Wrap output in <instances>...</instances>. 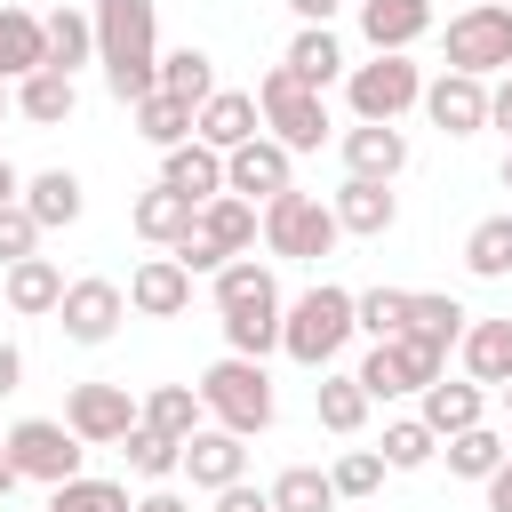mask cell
I'll list each match as a JSON object with an SVG mask.
<instances>
[{"mask_svg": "<svg viewBox=\"0 0 512 512\" xmlns=\"http://www.w3.org/2000/svg\"><path fill=\"white\" fill-rule=\"evenodd\" d=\"M8 112H16V80H0V120H8Z\"/></svg>", "mask_w": 512, "mask_h": 512, "instance_id": "obj_54", "label": "cell"}, {"mask_svg": "<svg viewBox=\"0 0 512 512\" xmlns=\"http://www.w3.org/2000/svg\"><path fill=\"white\" fill-rule=\"evenodd\" d=\"M368 408H376V400H368L360 376H328V368H320V384H312V416H320V432L352 440V432L368 424Z\"/></svg>", "mask_w": 512, "mask_h": 512, "instance_id": "obj_29", "label": "cell"}, {"mask_svg": "<svg viewBox=\"0 0 512 512\" xmlns=\"http://www.w3.org/2000/svg\"><path fill=\"white\" fill-rule=\"evenodd\" d=\"M288 176H296V152L280 136H248L240 152H224V192H240V200H272V192H288Z\"/></svg>", "mask_w": 512, "mask_h": 512, "instance_id": "obj_14", "label": "cell"}, {"mask_svg": "<svg viewBox=\"0 0 512 512\" xmlns=\"http://www.w3.org/2000/svg\"><path fill=\"white\" fill-rule=\"evenodd\" d=\"M328 208H336V224H344L352 240H384V232L400 224V200H392V184H376V176H344Z\"/></svg>", "mask_w": 512, "mask_h": 512, "instance_id": "obj_18", "label": "cell"}, {"mask_svg": "<svg viewBox=\"0 0 512 512\" xmlns=\"http://www.w3.org/2000/svg\"><path fill=\"white\" fill-rule=\"evenodd\" d=\"M464 272L472 280H504L512 272V216H480L464 232Z\"/></svg>", "mask_w": 512, "mask_h": 512, "instance_id": "obj_34", "label": "cell"}, {"mask_svg": "<svg viewBox=\"0 0 512 512\" xmlns=\"http://www.w3.org/2000/svg\"><path fill=\"white\" fill-rule=\"evenodd\" d=\"M216 512H272V488H248V480H232V488H216Z\"/></svg>", "mask_w": 512, "mask_h": 512, "instance_id": "obj_46", "label": "cell"}, {"mask_svg": "<svg viewBox=\"0 0 512 512\" xmlns=\"http://www.w3.org/2000/svg\"><path fill=\"white\" fill-rule=\"evenodd\" d=\"M256 232H264L256 200H240V192H216V200H200V224L176 240V256H184L192 272H224L240 248H256Z\"/></svg>", "mask_w": 512, "mask_h": 512, "instance_id": "obj_7", "label": "cell"}, {"mask_svg": "<svg viewBox=\"0 0 512 512\" xmlns=\"http://www.w3.org/2000/svg\"><path fill=\"white\" fill-rule=\"evenodd\" d=\"M296 80H312V88H328V80H344V40L328 32V24H304L296 40H288V56H280Z\"/></svg>", "mask_w": 512, "mask_h": 512, "instance_id": "obj_32", "label": "cell"}, {"mask_svg": "<svg viewBox=\"0 0 512 512\" xmlns=\"http://www.w3.org/2000/svg\"><path fill=\"white\" fill-rule=\"evenodd\" d=\"M128 224L152 240V248H176L192 224H200V200H184L176 184H152V192H136V208H128Z\"/></svg>", "mask_w": 512, "mask_h": 512, "instance_id": "obj_22", "label": "cell"}, {"mask_svg": "<svg viewBox=\"0 0 512 512\" xmlns=\"http://www.w3.org/2000/svg\"><path fill=\"white\" fill-rule=\"evenodd\" d=\"M192 304V264L168 248V256H144L136 272H128V312H144V320H176Z\"/></svg>", "mask_w": 512, "mask_h": 512, "instance_id": "obj_15", "label": "cell"}, {"mask_svg": "<svg viewBox=\"0 0 512 512\" xmlns=\"http://www.w3.org/2000/svg\"><path fill=\"white\" fill-rule=\"evenodd\" d=\"M216 320H224V344H232V352H248V360L280 352V320H288V304H280L272 264L232 256V264L216 272Z\"/></svg>", "mask_w": 512, "mask_h": 512, "instance_id": "obj_2", "label": "cell"}, {"mask_svg": "<svg viewBox=\"0 0 512 512\" xmlns=\"http://www.w3.org/2000/svg\"><path fill=\"white\" fill-rule=\"evenodd\" d=\"M8 392H24V352H16V344H0V400H8Z\"/></svg>", "mask_w": 512, "mask_h": 512, "instance_id": "obj_48", "label": "cell"}, {"mask_svg": "<svg viewBox=\"0 0 512 512\" xmlns=\"http://www.w3.org/2000/svg\"><path fill=\"white\" fill-rule=\"evenodd\" d=\"M432 456H440V432H432L424 416H392V424H384V464H392V472H424Z\"/></svg>", "mask_w": 512, "mask_h": 512, "instance_id": "obj_40", "label": "cell"}, {"mask_svg": "<svg viewBox=\"0 0 512 512\" xmlns=\"http://www.w3.org/2000/svg\"><path fill=\"white\" fill-rule=\"evenodd\" d=\"M456 352H464V376L472 384H496V392L512 384V320H472Z\"/></svg>", "mask_w": 512, "mask_h": 512, "instance_id": "obj_30", "label": "cell"}, {"mask_svg": "<svg viewBox=\"0 0 512 512\" xmlns=\"http://www.w3.org/2000/svg\"><path fill=\"white\" fill-rule=\"evenodd\" d=\"M272 512H336V480L320 464H288L272 480Z\"/></svg>", "mask_w": 512, "mask_h": 512, "instance_id": "obj_39", "label": "cell"}, {"mask_svg": "<svg viewBox=\"0 0 512 512\" xmlns=\"http://www.w3.org/2000/svg\"><path fill=\"white\" fill-rule=\"evenodd\" d=\"M488 128H504V136H512V72L488 88Z\"/></svg>", "mask_w": 512, "mask_h": 512, "instance_id": "obj_47", "label": "cell"}, {"mask_svg": "<svg viewBox=\"0 0 512 512\" xmlns=\"http://www.w3.org/2000/svg\"><path fill=\"white\" fill-rule=\"evenodd\" d=\"M256 104H264V128H272L288 152H320V144H328V96H320L312 80H296L288 64H272V72L256 80Z\"/></svg>", "mask_w": 512, "mask_h": 512, "instance_id": "obj_6", "label": "cell"}, {"mask_svg": "<svg viewBox=\"0 0 512 512\" xmlns=\"http://www.w3.org/2000/svg\"><path fill=\"white\" fill-rule=\"evenodd\" d=\"M432 32V0H360V40L384 56V48H416Z\"/></svg>", "mask_w": 512, "mask_h": 512, "instance_id": "obj_21", "label": "cell"}, {"mask_svg": "<svg viewBox=\"0 0 512 512\" xmlns=\"http://www.w3.org/2000/svg\"><path fill=\"white\" fill-rule=\"evenodd\" d=\"M136 416H144V400H128V384H72L64 392V424L88 448H120L136 432Z\"/></svg>", "mask_w": 512, "mask_h": 512, "instance_id": "obj_12", "label": "cell"}, {"mask_svg": "<svg viewBox=\"0 0 512 512\" xmlns=\"http://www.w3.org/2000/svg\"><path fill=\"white\" fill-rule=\"evenodd\" d=\"M96 64H104V88L120 104L152 96L160 88V0H96Z\"/></svg>", "mask_w": 512, "mask_h": 512, "instance_id": "obj_1", "label": "cell"}, {"mask_svg": "<svg viewBox=\"0 0 512 512\" xmlns=\"http://www.w3.org/2000/svg\"><path fill=\"white\" fill-rule=\"evenodd\" d=\"M8 200H24V176H16L8 160H0V208H8Z\"/></svg>", "mask_w": 512, "mask_h": 512, "instance_id": "obj_52", "label": "cell"}, {"mask_svg": "<svg viewBox=\"0 0 512 512\" xmlns=\"http://www.w3.org/2000/svg\"><path fill=\"white\" fill-rule=\"evenodd\" d=\"M440 448H448V472H456V480H488V472L504 464V448H512V440H496L488 424H464V432H448Z\"/></svg>", "mask_w": 512, "mask_h": 512, "instance_id": "obj_38", "label": "cell"}, {"mask_svg": "<svg viewBox=\"0 0 512 512\" xmlns=\"http://www.w3.org/2000/svg\"><path fill=\"white\" fill-rule=\"evenodd\" d=\"M184 472H192V488H232L240 472H248V448H240V432H224V424H200L192 440H184Z\"/></svg>", "mask_w": 512, "mask_h": 512, "instance_id": "obj_20", "label": "cell"}, {"mask_svg": "<svg viewBox=\"0 0 512 512\" xmlns=\"http://www.w3.org/2000/svg\"><path fill=\"white\" fill-rule=\"evenodd\" d=\"M424 120L440 136H480L488 128V80L480 72H440L424 80Z\"/></svg>", "mask_w": 512, "mask_h": 512, "instance_id": "obj_13", "label": "cell"}, {"mask_svg": "<svg viewBox=\"0 0 512 512\" xmlns=\"http://www.w3.org/2000/svg\"><path fill=\"white\" fill-rule=\"evenodd\" d=\"M160 88L184 96V104H208V96H216V56H208V48H168V56H160Z\"/></svg>", "mask_w": 512, "mask_h": 512, "instance_id": "obj_36", "label": "cell"}, {"mask_svg": "<svg viewBox=\"0 0 512 512\" xmlns=\"http://www.w3.org/2000/svg\"><path fill=\"white\" fill-rule=\"evenodd\" d=\"M408 304H416V288H360V296H352V312H360V328H368L376 344L408 328Z\"/></svg>", "mask_w": 512, "mask_h": 512, "instance_id": "obj_41", "label": "cell"}, {"mask_svg": "<svg viewBox=\"0 0 512 512\" xmlns=\"http://www.w3.org/2000/svg\"><path fill=\"white\" fill-rule=\"evenodd\" d=\"M128 112H136V136H144V144H160V152H176V144H192V128H200V104H184V96H168V88H152V96H136Z\"/></svg>", "mask_w": 512, "mask_h": 512, "instance_id": "obj_26", "label": "cell"}, {"mask_svg": "<svg viewBox=\"0 0 512 512\" xmlns=\"http://www.w3.org/2000/svg\"><path fill=\"white\" fill-rule=\"evenodd\" d=\"M24 208L40 216V232H64V224H80L88 192H80L72 168H40V176H24Z\"/></svg>", "mask_w": 512, "mask_h": 512, "instance_id": "obj_28", "label": "cell"}, {"mask_svg": "<svg viewBox=\"0 0 512 512\" xmlns=\"http://www.w3.org/2000/svg\"><path fill=\"white\" fill-rule=\"evenodd\" d=\"M448 72H512V8L480 0L464 16H448Z\"/></svg>", "mask_w": 512, "mask_h": 512, "instance_id": "obj_11", "label": "cell"}, {"mask_svg": "<svg viewBox=\"0 0 512 512\" xmlns=\"http://www.w3.org/2000/svg\"><path fill=\"white\" fill-rule=\"evenodd\" d=\"M8 456H16V472H24V480L64 488V480H80L88 440H80L72 424H56V416H24V424H8Z\"/></svg>", "mask_w": 512, "mask_h": 512, "instance_id": "obj_10", "label": "cell"}, {"mask_svg": "<svg viewBox=\"0 0 512 512\" xmlns=\"http://www.w3.org/2000/svg\"><path fill=\"white\" fill-rule=\"evenodd\" d=\"M464 320H472V312H464L456 296H416V304H408V328H416V336H432L440 352H448V344H464Z\"/></svg>", "mask_w": 512, "mask_h": 512, "instance_id": "obj_43", "label": "cell"}, {"mask_svg": "<svg viewBox=\"0 0 512 512\" xmlns=\"http://www.w3.org/2000/svg\"><path fill=\"white\" fill-rule=\"evenodd\" d=\"M88 56H96V16L88 8H56L48 16V64L56 72H80Z\"/></svg>", "mask_w": 512, "mask_h": 512, "instance_id": "obj_35", "label": "cell"}, {"mask_svg": "<svg viewBox=\"0 0 512 512\" xmlns=\"http://www.w3.org/2000/svg\"><path fill=\"white\" fill-rule=\"evenodd\" d=\"M344 168L392 184V176L408 168V136H400V120H352V128H344Z\"/></svg>", "mask_w": 512, "mask_h": 512, "instance_id": "obj_17", "label": "cell"}, {"mask_svg": "<svg viewBox=\"0 0 512 512\" xmlns=\"http://www.w3.org/2000/svg\"><path fill=\"white\" fill-rule=\"evenodd\" d=\"M32 248H40V216H32L24 200H8V208H0V272H8V264H24Z\"/></svg>", "mask_w": 512, "mask_h": 512, "instance_id": "obj_45", "label": "cell"}, {"mask_svg": "<svg viewBox=\"0 0 512 512\" xmlns=\"http://www.w3.org/2000/svg\"><path fill=\"white\" fill-rule=\"evenodd\" d=\"M200 416H208L200 384H152V392H144V424H152V432H168V440H192V432H200Z\"/></svg>", "mask_w": 512, "mask_h": 512, "instance_id": "obj_33", "label": "cell"}, {"mask_svg": "<svg viewBox=\"0 0 512 512\" xmlns=\"http://www.w3.org/2000/svg\"><path fill=\"white\" fill-rule=\"evenodd\" d=\"M344 96H352V120H400L408 104H424V72L408 64V48H384L344 72Z\"/></svg>", "mask_w": 512, "mask_h": 512, "instance_id": "obj_9", "label": "cell"}, {"mask_svg": "<svg viewBox=\"0 0 512 512\" xmlns=\"http://www.w3.org/2000/svg\"><path fill=\"white\" fill-rule=\"evenodd\" d=\"M480 408H488V384H472V376H464V384H448V376H432V384H424V408H416V416H424V424H432V432L448 440V432H464V424H480Z\"/></svg>", "mask_w": 512, "mask_h": 512, "instance_id": "obj_31", "label": "cell"}, {"mask_svg": "<svg viewBox=\"0 0 512 512\" xmlns=\"http://www.w3.org/2000/svg\"><path fill=\"white\" fill-rule=\"evenodd\" d=\"M120 456H128V472H136V480H168V472H184V440L152 432L144 416H136V432L120 440Z\"/></svg>", "mask_w": 512, "mask_h": 512, "instance_id": "obj_37", "label": "cell"}, {"mask_svg": "<svg viewBox=\"0 0 512 512\" xmlns=\"http://www.w3.org/2000/svg\"><path fill=\"white\" fill-rule=\"evenodd\" d=\"M64 272L48 264V256H24V264H8V280H0V296H8V312L16 320H40V312H56L64 304Z\"/></svg>", "mask_w": 512, "mask_h": 512, "instance_id": "obj_24", "label": "cell"}, {"mask_svg": "<svg viewBox=\"0 0 512 512\" xmlns=\"http://www.w3.org/2000/svg\"><path fill=\"white\" fill-rule=\"evenodd\" d=\"M200 144H216V152H240L248 136H264V104L248 96V88H216L208 104H200V128H192Z\"/></svg>", "mask_w": 512, "mask_h": 512, "instance_id": "obj_19", "label": "cell"}, {"mask_svg": "<svg viewBox=\"0 0 512 512\" xmlns=\"http://www.w3.org/2000/svg\"><path fill=\"white\" fill-rule=\"evenodd\" d=\"M40 64H48V16L0 0V80H24V72H40Z\"/></svg>", "mask_w": 512, "mask_h": 512, "instance_id": "obj_23", "label": "cell"}, {"mask_svg": "<svg viewBox=\"0 0 512 512\" xmlns=\"http://www.w3.org/2000/svg\"><path fill=\"white\" fill-rule=\"evenodd\" d=\"M200 400H208V416L224 424V432H264L272 424V376H264V360H248V352H224L208 376H200Z\"/></svg>", "mask_w": 512, "mask_h": 512, "instance_id": "obj_5", "label": "cell"}, {"mask_svg": "<svg viewBox=\"0 0 512 512\" xmlns=\"http://www.w3.org/2000/svg\"><path fill=\"white\" fill-rule=\"evenodd\" d=\"M16 480H24V472H16V456H8V432H0V496H8Z\"/></svg>", "mask_w": 512, "mask_h": 512, "instance_id": "obj_53", "label": "cell"}, {"mask_svg": "<svg viewBox=\"0 0 512 512\" xmlns=\"http://www.w3.org/2000/svg\"><path fill=\"white\" fill-rule=\"evenodd\" d=\"M504 8H512V0H504Z\"/></svg>", "mask_w": 512, "mask_h": 512, "instance_id": "obj_59", "label": "cell"}, {"mask_svg": "<svg viewBox=\"0 0 512 512\" xmlns=\"http://www.w3.org/2000/svg\"><path fill=\"white\" fill-rule=\"evenodd\" d=\"M48 512H136V504H128L120 480H88V472H80V480L48 488Z\"/></svg>", "mask_w": 512, "mask_h": 512, "instance_id": "obj_42", "label": "cell"}, {"mask_svg": "<svg viewBox=\"0 0 512 512\" xmlns=\"http://www.w3.org/2000/svg\"><path fill=\"white\" fill-rule=\"evenodd\" d=\"M504 464H512V448H504Z\"/></svg>", "mask_w": 512, "mask_h": 512, "instance_id": "obj_57", "label": "cell"}, {"mask_svg": "<svg viewBox=\"0 0 512 512\" xmlns=\"http://www.w3.org/2000/svg\"><path fill=\"white\" fill-rule=\"evenodd\" d=\"M448 368V352L432 344V336H416V328H400V336H384V344H368V360L352 368L360 384H368V400H400V392H424L432 376Z\"/></svg>", "mask_w": 512, "mask_h": 512, "instance_id": "obj_8", "label": "cell"}, {"mask_svg": "<svg viewBox=\"0 0 512 512\" xmlns=\"http://www.w3.org/2000/svg\"><path fill=\"white\" fill-rule=\"evenodd\" d=\"M56 320H64L72 344H112V328L128 320V296H120L112 280H72L64 304H56Z\"/></svg>", "mask_w": 512, "mask_h": 512, "instance_id": "obj_16", "label": "cell"}, {"mask_svg": "<svg viewBox=\"0 0 512 512\" xmlns=\"http://www.w3.org/2000/svg\"><path fill=\"white\" fill-rule=\"evenodd\" d=\"M72 104H80V88H72V72H56V64H40V72L16 80V112H24L32 128H64Z\"/></svg>", "mask_w": 512, "mask_h": 512, "instance_id": "obj_25", "label": "cell"}, {"mask_svg": "<svg viewBox=\"0 0 512 512\" xmlns=\"http://www.w3.org/2000/svg\"><path fill=\"white\" fill-rule=\"evenodd\" d=\"M384 472H392V464H384V448H344V456L328 464L336 496H376V488H384Z\"/></svg>", "mask_w": 512, "mask_h": 512, "instance_id": "obj_44", "label": "cell"}, {"mask_svg": "<svg viewBox=\"0 0 512 512\" xmlns=\"http://www.w3.org/2000/svg\"><path fill=\"white\" fill-rule=\"evenodd\" d=\"M40 512H48V504H40Z\"/></svg>", "mask_w": 512, "mask_h": 512, "instance_id": "obj_58", "label": "cell"}, {"mask_svg": "<svg viewBox=\"0 0 512 512\" xmlns=\"http://www.w3.org/2000/svg\"><path fill=\"white\" fill-rule=\"evenodd\" d=\"M352 328H360L352 288L320 280V288H304V296L288 304V320H280V352H288V360H304V368H328V360L352 344Z\"/></svg>", "mask_w": 512, "mask_h": 512, "instance_id": "obj_3", "label": "cell"}, {"mask_svg": "<svg viewBox=\"0 0 512 512\" xmlns=\"http://www.w3.org/2000/svg\"><path fill=\"white\" fill-rule=\"evenodd\" d=\"M136 512H192L176 488H152V496H136Z\"/></svg>", "mask_w": 512, "mask_h": 512, "instance_id": "obj_50", "label": "cell"}, {"mask_svg": "<svg viewBox=\"0 0 512 512\" xmlns=\"http://www.w3.org/2000/svg\"><path fill=\"white\" fill-rule=\"evenodd\" d=\"M504 408H512V384H504Z\"/></svg>", "mask_w": 512, "mask_h": 512, "instance_id": "obj_56", "label": "cell"}, {"mask_svg": "<svg viewBox=\"0 0 512 512\" xmlns=\"http://www.w3.org/2000/svg\"><path fill=\"white\" fill-rule=\"evenodd\" d=\"M336 240H344V224H336L328 200H312V192H296V184L264 200V248H272V256H288V264H320Z\"/></svg>", "mask_w": 512, "mask_h": 512, "instance_id": "obj_4", "label": "cell"}, {"mask_svg": "<svg viewBox=\"0 0 512 512\" xmlns=\"http://www.w3.org/2000/svg\"><path fill=\"white\" fill-rule=\"evenodd\" d=\"M488 512H512V464L488 472Z\"/></svg>", "mask_w": 512, "mask_h": 512, "instance_id": "obj_49", "label": "cell"}, {"mask_svg": "<svg viewBox=\"0 0 512 512\" xmlns=\"http://www.w3.org/2000/svg\"><path fill=\"white\" fill-rule=\"evenodd\" d=\"M504 192H512V152H504Z\"/></svg>", "mask_w": 512, "mask_h": 512, "instance_id": "obj_55", "label": "cell"}, {"mask_svg": "<svg viewBox=\"0 0 512 512\" xmlns=\"http://www.w3.org/2000/svg\"><path fill=\"white\" fill-rule=\"evenodd\" d=\"M288 8H296V16H304V24H328V16H336V8H344V0H288Z\"/></svg>", "mask_w": 512, "mask_h": 512, "instance_id": "obj_51", "label": "cell"}, {"mask_svg": "<svg viewBox=\"0 0 512 512\" xmlns=\"http://www.w3.org/2000/svg\"><path fill=\"white\" fill-rule=\"evenodd\" d=\"M160 184H176L184 200H216L224 192V152L216 144H176V152H160Z\"/></svg>", "mask_w": 512, "mask_h": 512, "instance_id": "obj_27", "label": "cell"}]
</instances>
